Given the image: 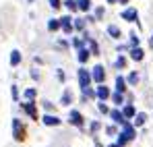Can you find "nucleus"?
Segmentation results:
<instances>
[{"label": "nucleus", "mask_w": 153, "mask_h": 147, "mask_svg": "<svg viewBox=\"0 0 153 147\" xmlns=\"http://www.w3.org/2000/svg\"><path fill=\"white\" fill-rule=\"evenodd\" d=\"M122 126H124V131H122V135L118 137V145L120 147H124L128 141H132V137H134V131H132V126H130L128 122H124Z\"/></svg>", "instance_id": "nucleus-1"}, {"label": "nucleus", "mask_w": 153, "mask_h": 147, "mask_svg": "<svg viewBox=\"0 0 153 147\" xmlns=\"http://www.w3.org/2000/svg\"><path fill=\"white\" fill-rule=\"evenodd\" d=\"M79 83H81V89H87V87H89V83H91V75L87 73L85 69H81V71H79Z\"/></svg>", "instance_id": "nucleus-2"}, {"label": "nucleus", "mask_w": 153, "mask_h": 147, "mask_svg": "<svg viewBox=\"0 0 153 147\" xmlns=\"http://www.w3.org/2000/svg\"><path fill=\"white\" fill-rule=\"evenodd\" d=\"M13 126H15V139H17V141H23V139H25V131L21 128L19 120H13Z\"/></svg>", "instance_id": "nucleus-3"}, {"label": "nucleus", "mask_w": 153, "mask_h": 147, "mask_svg": "<svg viewBox=\"0 0 153 147\" xmlns=\"http://www.w3.org/2000/svg\"><path fill=\"white\" fill-rule=\"evenodd\" d=\"M71 122L75 124V126H83V116H81V112H76V110H71Z\"/></svg>", "instance_id": "nucleus-4"}, {"label": "nucleus", "mask_w": 153, "mask_h": 147, "mask_svg": "<svg viewBox=\"0 0 153 147\" xmlns=\"http://www.w3.org/2000/svg\"><path fill=\"white\" fill-rule=\"evenodd\" d=\"M137 17H139V15H137V10H134V8H126V10L122 13V19H124V21H130V23H132V21H137Z\"/></svg>", "instance_id": "nucleus-5"}, {"label": "nucleus", "mask_w": 153, "mask_h": 147, "mask_svg": "<svg viewBox=\"0 0 153 147\" xmlns=\"http://www.w3.org/2000/svg\"><path fill=\"white\" fill-rule=\"evenodd\" d=\"M93 79H95V83H103V79H105V73H103L102 66H95V69H93Z\"/></svg>", "instance_id": "nucleus-6"}, {"label": "nucleus", "mask_w": 153, "mask_h": 147, "mask_svg": "<svg viewBox=\"0 0 153 147\" xmlns=\"http://www.w3.org/2000/svg\"><path fill=\"white\" fill-rule=\"evenodd\" d=\"M23 108L31 114V118H33V120H37V110H35V106H33V101H31V99H29L27 104H23Z\"/></svg>", "instance_id": "nucleus-7"}, {"label": "nucleus", "mask_w": 153, "mask_h": 147, "mask_svg": "<svg viewBox=\"0 0 153 147\" xmlns=\"http://www.w3.org/2000/svg\"><path fill=\"white\" fill-rule=\"evenodd\" d=\"M97 98L102 99V101L110 98V91H108V87H105L103 83H100V87H97Z\"/></svg>", "instance_id": "nucleus-8"}, {"label": "nucleus", "mask_w": 153, "mask_h": 147, "mask_svg": "<svg viewBox=\"0 0 153 147\" xmlns=\"http://www.w3.org/2000/svg\"><path fill=\"white\" fill-rule=\"evenodd\" d=\"M110 114H112V120H114V122H118V124H124V122H126V120H124L126 116H124V114H120L118 110H112Z\"/></svg>", "instance_id": "nucleus-9"}, {"label": "nucleus", "mask_w": 153, "mask_h": 147, "mask_svg": "<svg viewBox=\"0 0 153 147\" xmlns=\"http://www.w3.org/2000/svg\"><path fill=\"white\" fill-rule=\"evenodd\" d=\"M60 23H62V29H64V33H71V31H73L71 17H62V19H60Z\"/></svg>", "instance_id": "nucleus-10"}, {"label": "nucleus", "mask_w": 153, "mask_h": 147, "mask_svg": "<svg viewBox=\"0 0 153 147\" xmlns=\"http://www.w3.org/2000/svg\"><path fill=\"white\" fill-rule=\"evenodd\" d=\"M44 124H48V126H58L60 124V118H56V116H44Z\"/></svg>", "instance_id": "nucleus-11"}, {"label": "nucleus", "mask_w": 153, "mask_h": 147, "mask_svg": "<svg viewBox=\"0 0 153 147\" xmlns=\"http://www.w3.org/2000/svg\"><path fill=\"white\" fill-rule=\"evenodd\" d=\"M19 62H21V52H19V50H13V52H10V64L17 66Z\"/></svg>", "instance_id": "nucleus-12"}, {"label": "nucleus", "mask_w": 153, "mask_h": 147, "mask_svg": "<svg viewBox=\"0 0 153 147\" xmlns=\"http://www.w3.org/2000/svg\"><path fill=\"white\" fill-rule=\"evenodd\" d=\"M124 89H126V81H124L122 77H116V91L124 93Z\"/></svg>", "instance_id": "nucleus-13"}, {"label": "nucleus", "mask_w": 153, "mask_h": 147, "mask_svg": "<svg viewBox=\"0 0 153 147\" xmlns=\"http://www.w3.org/2000/svg\"><path fill=\"white\" fill-rule=\"evenodd\" d=\"M130 58H132V60H143V50L141 48H132L130 50Z\"/></svg>", "instance_id": "nucleus-14"}, {"label": "nucleus", "mask_w": 153, "mask_h": 147, "mask_svg": "<svg viewBox=\"0 0 153 147\" xmlns=\"http://www.w3.org/2000/svg\"><path fill=\"white\" fill-rule=\"evenodd\" d=\"M89 54H91V52H87L85 48H81V50H79V62H87Z\"/></svg>", "instance_id": "nucleus-15"}, {"label": "nucleus", "mask_w": 153, "mask_h": 147, "mask_svg": "<svg viewBox=\"0 0 153 147\" xmlns=\"http://www.w3.org/2000/svg\"><path fill=\"white\" fill-rule=\"evenodd\" d=\"M145 120H147V114H143V112H141V114H137L134 124H137V126H143V124H145Z\"/></svg>", "instance_id": "nucleus-16"}, {"label": "nucleus", "mask_w": 153, "mask_h": 147, "mask_svg": "<svg viewBox=\"0 0 153 147\" xmlns=\"http://www.w3.org/2000/svg\"><path fill=\"white\" fill-rule=\"evenodd\" d=\"M108 33H110L112 37H120V29H118L116 25H110V27H108Z\"/></svg>", "instance_id": "nucleus-17"}, {"label": "nucleus", "mask_w": 153, "mask_h": 147, "mask_svg": "<svg viewBox=\"0 0 153 147\" xmlns=\"http://www.w3.org/2000/svg\"><path fill=\"white\" fill-rule=\"evenodd\" d=\"M79 2V8L81 10H89L91 8V0H76Z\"/></svg>", "instance_id": "nucleus-18"}, {"label": "nucleus", "mask_w": 153, "mask_h": 147, "mask_svg": "<svg viewBox=\"0 0 153 147\" xmlns=\"http://www.w3.org/2000/svg\"><path fill=\"white\" fill-rule=\"evenodd\" d=\"M71 99H73V96H71V91L66 89V91H64V96H62V106H68V104H71Z\"/></svg>", "instance_id": "nucleus-19"}, {"label": "nucleus", "mask_w": 153, "mask_h": 147, "mask_svg": "<svg viewBox=\"0 0 153 147\" xmlns=\"http://www.w3.org/2000/svg\"><path fill=\"white\" fill-rule=\"evenodd\" d=\"M60 27H62L60 21H50V23H48V29H50V31H56V29H60Z\"/></svg>", "instance_id": "nucleus-20"}, {"label": "nucleus", "mask_w": 153, "mask_h": 147, "mask_svg": "<svg viewBox=\"0 0 153 147\" xmlns=\"http://www.w3.org/2000/svg\"><path fill=\"white\" fill-rule=\"evenodd\" d=\"M64 4L68 6V10H76V8H79V2H76V0H66Z\"/></svg>", "instance_id": "nucleus-21"}, {"label": "nucleus", "mask_w": 153, "mask_h": 147, "mask_svg": "<svg viewBox=\"0 0 153 147\" xmlns=\"http://www.w3.org/2000/svg\"><path fill=\"white\" fill-rule=\"evenodd\" d=\"M122 114H124V116H126V118H130V116H134V108H132V106H126V108H124V112H122Z\"/></svg>", "instance_id": "nucleus-22"}, {"label": "nucleus", "mask_w": 153, "mask_h": 147, "mask_svg": "<svg viewBox=\"0 0 153 147\" xmlns=\"http://www.w3.org/2000/svg\"><path fill=\"white\" fill-rule=\"evenodd\" d=\"M35 93H37L35 89H27V91H25V99H27V101H29V99H33V98H35Z\"/></svg>", "instance_id": "nucleus-23"}, {"label": "nucleus", "mask_w": 153, "mask_h": 147, "mask_svg": "<svg viewBox=\"0 0 153 147\" xmlns=\"http://www.w3.org/2000/svg\"><path fill=\"white\" fill-rule=\"evenodd\" d=\"M128 83H132V85H137V83H139V75H137V73H132L130 77H128Z\"/></svg>", "instance_id": "nucleus-24"}, {"label": "nucleus", "mask_w": 153, "mask_h": 147, "mask_svg": "<svg viewBox=\"0 0 153 147\" xmlns=\"http://www.w3.org/2000/svg\"><path fill=\"white\" fill-rule=\"evenodd\" d=\"M75 27L76 29H85V21L83 19H75Z\"/></svg>", "instance_id": "nucleus-25"}, {"label": "nucleus", "mask_w": 153, "mask_h": 147, "mask_svg": "<svg viewBox=\"0 0 153 147\" xmlns=\"http://www.w3.org/2000/svg\"><path fill=\"white\" fill-rule=\"evenodd\" d=\"M89 48H91V54H97V44L89 40Z\"/></svg>", "instance_id": "nucleus-26"}, {"label": "nucleus", "mask_w": 153, "mask_h": 147, "mask_svg": "<svg viewBox=\"0 0 153 147\" xmlns=\"http://www.w3.org/2000/svg\"><path fill=\"white\" fill-rule=\"evenodd\" d=\"M114 101H116V104H118V106H120V104H122V93H120V91H118V93H116V96H114Z\"/></svg>", "instance_id": "nucleus-27"}, {"label": "nucleus", "mask_w": 153, "mask_h": 147, "mask_svg": "<svg viewBox=\"0 0 153 147\" xmlns=\"http://www.w3.org/2000/svg\"><path fill=\"white\" fill-rule=\"evenodd\" d=\"M50 6L52 8H60V0H50Z\"/></svg>", "instance_id": "nucleus-28"}, {"label": "nucleus", "mask_w": 153, "mask_h": 147, "mask_svg": "<svg viewBox=\"0 0 153 147\" xmlns=\"http://www.w3.org/2000/svg\"><path fill=\"white\" fill-rule=\"evenodd\" d=\"M100 112H103V114H105V112H108V106H105V104H103V101H102V104H100Z\"/></svg>", "instance_id": "nucleus-29"}, {"label": "nucleus", "mask_w": 153, "mask_h": 147, "mask_svg": "<svg viewBox=\"0 0 153 147\" xmlns=\"http://www.w3.org/2000/svg\"><path fill=\"white\" fill-rule=\"evenodd\" d=\"M116 64H118V66H124V64H126V60H124V58H122V56H120V58H118V62H116Z\"/></svg>", "instance_id": "nucleus-30"}, {"label": "nucleus", "mask_w": 153, "mask_h": 147, "mask_svg": "<svg viewBox=\"0 0 153 147\" xmlns=\"http://www.w3.org/2000/svg\"><path fill=\"white\" fill-rule=\"evenodd\" d=\"M13 98H15V99L19 98V89H17V87H13Z\"/></svg>", "instance_id": "nucleus-31"}, {"label": "nucleus", "mask_w": 153, "mask_h": 147, "mask_svg": "<svg viewBox=\"0 0 153 147\" xmlns=\"http://www.w3.org/2000/svg\"><path fill=\"white\" fill-rule=\"evenodd\" d=\"M120 2H122V4H126V2H128V0H120Z\"/></svg>", "instance_id": "nucleus-32"}, {"label": "nucleus", "mask_w": 153, "mask_h": 147, "mask_svg": "<svg viewBox=\"0 0 153 147\" xmlns=\"http://www.w3.org/2000/svg\"><path fill=\"white\" fill-rule=\"evenodd\" d=\"M151 48H153V35H151Z\"/></svg>", "instance_id": "nucleus-33"}, {"label": "nucleus", "mask_w": 153, "mask_h": 147, "mask_svg": "<svg viewBox=\"0 0 153 147\" xmlns=\"http://www.w3.org/2000/svg\"><path fill=\"white\" fill-rule=\"evenodd\" d=\"M108 2H114V0H108Z\"/></svg>", "instance_id": "nucleus-34"}]
</instances>
